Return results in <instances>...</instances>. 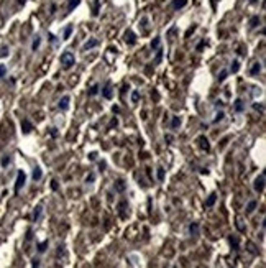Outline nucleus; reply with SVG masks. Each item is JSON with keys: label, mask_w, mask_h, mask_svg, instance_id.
I'll return each instance as SVG.
<instances>
[{"label": "nucleus", "mask_w": 266, "mask_h": 268, "mask_svg": "<svg viewBox=\"0 0 266 268\" xmlns=\"http://www.w3.org/2000/svg\"><path fill=\"white\" fill-rule=\"evenodd\" d=\"M59 63L63 64V69L68 71L76 64V58H74V54H72L71 51H64V53L59 56Z\"/></svg>", "instance_id": "nucleus-1"}, {"label": "nucleus", "mask_w": 266, "mask_h": 268, "mask_svg": "<svg viewBox=\"0 0 266 268\" xmlns=\"http://www.w3.org/2000/svg\"><path fill=\"white\" fill-rule=\"evenodd\" d=\"M25 181H26V174L25 171H18V176H17V181H15V193H18V191L21 189V187L25 186Z\"/></svg>", "instance_id": "nucleus-2"}, {"label": "nucleus", "mask_w": 266, "mask_h": 268, "mask_svg": "<svg viewBox=\"0 0 266 268\" xmlns=\"http://www.w3.org/2000/svg\"><path fill=\"white\" fill-rule=\"evenodd\" d=\"M253 187H255V191H256L258 194H261L263 191H265V173H261V174H259V176L255 179Z\"/></svg>", "instance_id": "nucleus-3"}, {"label": "nucleus", "mask_w": 266, "mask_h": 268, "mask_svg": "<svg viewBox=\"0 0 266 268\" xmlns=\"http://www.w3.org/2000/svg\"><path fill=\"white\" fill-rule=\"evenodd\" d=\"M102 97L107 100H110L112 97H114V91H112V81H107L105 86H103L102 89Z\"/></svg>", "instance_id": "nucleus-4"}, {"label": "nucleus", "mask_w": 266, "mask_h": 268, "mask_svg": "<svg viewBox=\"0 0 266 268\" xmlns=\"http://www.w3.org/2000/svg\"><path fill=\"white\" fill-rule=\"evenodd\" d=\"M123 41L127 43V45L133 46L136 43V35L133 33V30H127V31L123 33Z\"/></svg>", "instance_id": "nucleus-5"}, {"label": "nucleus", "mask_w": 266, "mask_h": 268, "mask_svg": "<svg viewBox=\"0 0 266 268\" xmlns=\"http://www.w3.org/2000/svg\"><path fill=\"white\" fill-rule=\"evenodd\" d=\"M95 46H99V40H97V38H90V40H87V41L82 45V51H89V50H92V48H95Z\"/></svg>", "instance_id": "nucleus-6"}, {"label": "nucleus", "mask_w": 266, "mask_h": 268, "mask_svg": "<svg viewBox=\"0 0 266 268\" xmlns=\"http://www.w3.org/2000/svg\"><path fill=\"white\" fill-rule=\"evenodd\" d=\"M197 141H199V146H200L204 152H210V143H209L206 135H200V137L197 138Z\"/></svg>", "instance_id": "nucleus-7"}, {"label": "nucleus", "mask_w": 266, "mask_h": 268, "mask_svg": "<svg viewBox=\"0 0 266 268\" xmlns=\"http://www.w3.org/2000/svg\"><path fill=\"white\" fill-rule=\"evenodd\" d=\"M69 102H71V97H69V95H64L63 99L59 100V104H58V107H59L61 110H68L69 109Z\"/></svg>", "instance_id": "nucleus-8"}, {"label": "nucleus", "mask_w": 266, "mask_h": 268, "mask_svg": "<svg viewBox=\"0 0 266 268\" xmlns=\"http://www.w3.org/2000/svg\"><path fill=\"white\" fill-rule=\"evenodd\" d=\"M114 189L117 191V193H125V189H127V183H125L123 179H117L114 184Z\"/></svg>", "instance_id": "nucleus-9"}, {"label": "nucleus", "mask_w": 266, "mask_h": 268, "mask_svg": "<svg viewBox=\"0 0 266 268\" xmlns=\"http://www.w3.org/2000/svg\"><path fill=\"white\" fill-rule=\"evenodd\" d=\"M21 130H23V133H30V132L33 130V125H31V122H30L28 119L21 120Z\"/></svg>", "instance_id": "nucleus-10"}, {"label": "nucleus", "mask_w": 266, "mask_h": 268, "mask_svg": "<svg viewBox=\"0 0 266 268\" xmlns=\"http://www.w3.org/2000/svg\"><path fill=\"white\" fill-rule=\"evenodd\" d=\"M186 5H187V0H173V2H171V7H173L174 10H181Z\"/></svg>", "instance_id": "nucleus-11"}, {"label": "nucleus", "mask_w": 266, "mask_h": 268, "mask_svg": "<svg viewBox=\"0 0 266 268\" xmlns=\"http://www.w3.org/2000/svg\"><path fill=\"white\" fill-rule=\"evenodd\" d=\"M259 23H261V18L258 17V15H253L251 18H250L248 25H250V30H255L256 26H259Z\"/></svg>", "instance_id": "nucleus-12"}, {"label": "nucleus", "mask_w": 266, "mask_h": 268, "mask_svg": "<svg viewBox=\"0 0 266 268\" xmlns=\"http://www.w3.org/2000/svg\"><path fill=\"white\" fill-rule=\"evenodd\" d=\"M233 109H235V112H238V113L245 112V104H243V100H241V99L235 100V102H233Z\"/></svg>", "instance_id": "nucleus-13"}, {"label": "nucleus", "mask_w": 266, "mask_h": 268, "mask_svg": "<svg viewBox=\"0 0 266 268\" xmlns=\"http://www.w3.org/2000/svg\"><path fill=\"white\" fill-rule=\"evenodd\" d=\"M41 214H43V206L38 204L35 207V211H33V222H38L39 217H41Z\"/></svg>", "instance_id": "nucleus-14"}, {"label": "nucleus", "mask_w": 266, "mask_h": 268, "mask_svg": "<svg viewBox=\"0 0 266 268\" xmlns=\"http://www.w3.org/2000/svg\"><path fill=\"white\" fill-rule=\"evenodd\" d=\"M261 63H258V61H256V63H253V66H251V69H250V74L251 76H256V74H259V72H261Z\"/></svg>", "instance_id": "nucleus-15"}, {"label": "nucleus", "mask_w": 266, "mask_h": 268, "mask_svg": "<svg viewBox=\"0 0 266 268\" xmlns=\"http://www.w3.org/2000/svg\"><path fill=\"white\" fill-rule=\"evenodd\" d=\"M215 201H217V194L215 193H212V194H209V198L206 199V207H212L214 204H215Z\"/></svg>", "instance_id": "nucleus-16"}, {"label": "nucleus", "mask_w": 266, "mask_h": 268, "mask_svg": "<svg viewBox=\"0 0 266 268\" xmlns=\"http://www.w3.org/2000/svg\"><path fill=\"white\" fill-rule=\"evenodd\" d=\"M238 71H240V61L233 59V61H232V66H230V72H232V74H237Z\"/></svg>", "instance_id": "nucleus-17"}, {"label": "nucleus", "mask_w": 266, "mask_h": 268, "mask_svg": "<svg viewBox=\"0 0 266 268\" xmlns=\"http://www.w3.org/2000/svg\"><path fill=\"white\" fill-rule=\"evenodd\" d=\"M256 207H258V201H250L246 206V214H253Z\"/></svg>", "instance_id": "nucleus-18"}, {"label": "nucleus", "mask_w": 266, "mask_h": 268, "mask_svg": "<svg viewBox=\"0 0 266 268\" xmlns=\"http://www.w3.org/2000/svg\"><path fill=\"white\" fill-rule=\"evenodd\" d=\"M189 234H191V235H199V224L197 222H192L191 226H189Z\"/></svg>", "instance_id": "nucleus-19"}, {"label": "nucleus", "mask_w": 266, "mask_h": 268, "mask_svg": "<svg viewBox=\"0 0 266 268\" xmlns=\"http://www.w3.org/2000/svg\"><path fill=\"white\" fill-rule=\"evenodd\" d=\"M41 176H43V173H41V168H38V166H36V168L33 169V174H31L33 181H39V179H41Z\"/></svg>", "instance_id": "nucleus-20"}, {"label": "nucleus", "mask_w": 266, "mask_h": 268, "mask_svg": "<svg viewBox=\"0 0 266 268\" xmlns=\"http://www.w3.org/2000/svg\"><path fill=\"white\" fill-rule=\"evenodd\" d=\"M99 89H100L99 84H94L92 87L87 91V95H89V97H94V95H97V94H99Z\"/></svg>", "instance_id": "nucleus-21"}, {"label": "nucleus", "mask_w": 266, "mask_h": 268, "mask_svg": "<svg viewBox=\"0 0 266 268\" xmlns=\"http://www.w3.org/2000/svg\"><path fill=\"white\" fill-rule=\"evenodd\" d=\"M79 4H81V0H68V13L74 10Z\"/></svg>", "instance_id": "nucleus-22"}, {"label": "nucleus", "mask_w": 266, "mask_h": 268, "mask_svg": "<svg viewBox=\"0 0 266 268\" xmlns=\"http://www.w3.org/2000/svg\"><path fill=\"white\" fill-rule=\"evenodd\" d=\"M228 240H230L232 247H233V250H238V247H240V243H238V239L237 235H228Z\"/></svg>", "instance_id": "nucleus-23"}, {"label": "nucleus", "mask_w": 266, "mask_h": 268, "mask_svg": "<svg viewBox=\"0 0 266 268\" xmlns=\"http://www.w3.org/2000/svg\"><path fill=\"white\" fill-rule=\"evenodd\" d=\"M48 245H50V242H48V240H43V242H39V243H38V252H39V253H44V252H46V248H48Z\"/></svg>", "instance_id": "nucleus-24"}, {"label": "nucleus", "mask_w": 266, "mask_h": 268, "mask_svg": "<svg viewBox=\"0 0 266 268\" xmlns=\"http://www.w3.org/2000/svg\"><path fill=\"white\" fill-rule=\"evenodd\" d=\"M179 127H181V119L174 115L173 119H171V128H179Z\"/></svg>", "instance_id": "nucleus-25"}, {"label": "nucleus", "mask_w": 266, "mask_h": 268, "mask_svg": "<svg viewBox=\"0 0 266 268\" xmlns=\"http://www.w3.org/2000/svg\"><path fill=\"white\" fill-rule=\"evenodd\" d=\"M39 45H41V38H39V36H35V40H33V43H31V51H38Z\"/></svg>", "instance_id": "nucleus-26"}, {"label": "nucleus", "mask_w": 266, "mask_h": 268, "mask_svg": "<svg viewBox=\"0 0 266 268\" xmlns=\"http://www.w3.org/2000/svg\"><path fill=\"white\" fill-rule=\"evenodd\" d=\"M72 30H74V26L72 25H68L66 28H64V35H63V40H69V36H71Z\"/></svg>", "instance_id": "nucleus-27"}, {"label": "nucleus", "mask_w": 266, "mask_h": 268, "mask_svg": "<svg viewBox=\"0 0 266 268\" xmlns=\"http://www.w3.org/2000/svg\"><path fill=\"white\" fill-rule=\"evenodd\" d=\"M227 76H228V71H227V69H222V71L219 72V76H217V81H219V82H224L225 79H227Z\"/></svg>", "instance_id": "nucleus-28"}, {"label": "nucleus", "mask_w": 266, "mask_h": 268, "mask_svg": "<svg viewBox=\"0 0 266 268\" xmlns=\"http://www.w3.org/2000/svg\"><path fill=\"white\" fill-rule=\"evenodd\" d=\"M224 117H225V112H224V110H219V112L215 113V119H214V124H219V122H222V120H224Z\"/></svg>", "instance_id": "nucleus-29"}, {"label": "nucleus", "mask_w": 266, "mask_h": 268, "mask_svg": "<svg viewBox=\"0 0 266 268\" xmlns=\"http://www.w3.org/2000/svg\"><path fill=\"white\" fill-rule=\"evenodd\" d=\"M125 206H127V201H122L120 204H118V212H120V217H122V219L127 217V214L123 212V211H125Z\"/></svg>", "instance_id": "nucleus-30"}, {"label": "nucleus", "mask_w": 266, "mask_h": 268, "mask_svg": "<svg viewBox=\"0 0 266 268\" xmlns=\"http://www.w3.org/2000/svg\"><path fill=\"white\" fill-rule=\"evenodd\" d=\"M160 45H161V38H160V36L153 38V41H151V50H154V51H156L158 48H160Z\"/></svg>", "instance_id": "nucleus-31"}, {"label": "nucleus", "mask_w": 266, "mask_h": 268, "mask_svg": "<svg viewBox=\"0 0 266 268\" xmlns=\"http://www.w3.org/2000/svg\"><path fill=\"white\" fill-rule=\"evenodd\" d=\"M158 53H156V58H154V64H160L161 63V59H163V50L161 48H158Z\"/></svg>", "instance_id": "nucleus-32"}, {"label": "nucleus", "mask_w": 266, "mask_h": 268, "mask_svg": "<svg viewBox=\"0 0 266 268\" xmlns=\"http://www.w3.org/2000/svg\"><path fill=\"white\" fill-rule=\"evenodd\" d=\"M140 100V92L138 91H131V102L136 104Z\"/></svg>", "instance_id": "nucleus-33"}, {"label": "nucleus", "mask_w": 266, "mask_h": 268, "mask_svg": "<svg viewBox=\"0 0 266 268\" xmlns=\"http://www.w3.org/2000/svg\"><path fill=\"white\" fill-rule=\"evenodd\" d=\"M99 5H100V0H95V4H94V12H92L94 17H97V15H99Z\"/></svg>", "instance_id": "nucleus-34"}, {"label": "nucleus", "mask_w": 266, "mask_h": 268, "mask_svg": "<svg viewBox=\"0 0 266 268\" xmlns=\"http://www.w3.org/2000/svg\"><path fill=\"white\" fill-rule=\"evenodd\" d=\"M158 179H160V181L164 179V168H161V166L158 168Z\"/></svg>", "instance_id": "nucleus-35"}, {"label": "nucleus", "mask_w": 266, "mask_h": 268, "mask_svg": "<svg viewBox=\"0 0 266 268\" xmlns=\"http://www.w3.org/2000/svg\"><path fill=\"white\" fill-rule=\"evenodd\" d=\"M253 109H255V110H259V112H265V107H263V104H258V102L253 104Z\"/></svg>", "instance_id": "nucleus-36"}, {"label": "nucleus", "mask_w": 266, "mask_h": 268, "mask_svg": "<svg viewBox=\"0 0 266 268\" xmlns=\"http://www.w3.org/2000/svg\"><path fill=\"white\" fill-rule=\"evenodd\" d=\"M117 125H118V119H117V117H114L112 122H110V125H109V128H114V127H117Z\"/></svg>", "instance_id": "nucleus-37"}, {"label": "nucleus", "mask_w": 266, "mask_h": 268, "mask_svg": "<svg viewBox=\"0 0 266 268\" xmlns=\"http://www.w3.org/2000/svg\"><path fill=\"white\" fill-rule=\"evenodd\" d=\"M51 189H53V191H58V189H59V184H58L56 179L51 181Z\"/></svg>", "instance_id": "nucleus-38"}, {"label": "nucleus", "mask_w": 266, "mask_h": 268, "mask_svg": "<svg viewBox=\"0 0 266 268\" xmlns=\"http://www.w3.org/2000/svg\"><path fill=\"white\" fill-rule=\"evenodd\" d=\"M0 163H2V166H7L8 163H10V156H8V155H7V156H4V158H2V161H0Z\"/></svg>", "instance_id": "nucleus-39"}, {"label": "nucleus", "mask_w": 266, "mask_h": 268, "mask_svg": "<svg viewBox=\"0 0 266 268\" xmlns=\"http://www.w3.org/2000/svg\"><path fill=\"white\" fill-rule=\"evenodd\" d=\"M5 74H7V67L4 64H0V78H4Z\"/></svg>", "instance_id": "nucleus-40"}, {"label": "nucleus", "mask_w": 266, "mask_h": 268, "mask_svg": "<svg viewBox=\"0 0 266 268\" xmlns=\"http://www.w3.org/2000/svg\"><path fill=\"white\" fill-rule=\"evenodd\" d=\"M94 179H95V176H94V174L90 173L87 178H85V183H94Z\"/></svg>", "instance_id": "nucleus-41"}, {"label": "nucleus", "mask_w": 266, "mask_h": 268, "mask_svg": "<svg viewBox=\"0 0 266 268\" xmlns=\"http://www.w3.org/2000/svg\"><path fill=\"white\" fill-rule=\"evenodd\" d=\"M151 97H153L154 100H160V94H158L156 91H153V92H151Z\"/></svg>", "instance_id": "nucleus-42"}, {"label": "nucleus", "mask_w": 266, "mask_h": 268, "mask_svg": "<svg viewBox=\"0 0 266 268\" xmlns=\"http://www.w3.org/2000/svg\"><path fill=\"white\" fill-rule=\"evenodd\" d=\"M8 54V48L5 46V48H2V53H0V56H7Z\"/></svg>", "instance_id": "nucleus-43"}, {"label": "nucleus", "mask_w": 266, "mask_h": 268, "mask_svg": "<svg viewBox=\"0 0 266 268\" xmlns=\"http://www.w3.org/2000/svg\"><path fill=\"white\" fill-rule=\"evenodd\" d=\"M95 158H97V153H95V152H92L90 155H89V160H90V161H94Z\"/></svg>", "instance_id": "nucleus-44"}, {"label": "nucleus", "mask_w": 266, "mask_h": 268, "mask_svg": "<svg viewBox=\"0 0 266 268\" xmlns=\"http://www.w3.org/2000/svg\"><path fill=\"white\" fill-rule=\"evenodd\" d=\"M31 265H33V267H39V260H38V258H33Z\"/></svg>", "instance_id": "nucleus-45"}, {"label": "nucleus", "mask_w": 266, "mask_h": 268, "mask_svg": "<svg viewBox=\"0 0 266 268\" xmlns=\"http://www.w3.org/2000/svg\"><path fill=\"white\" fill-rule=\"evenodd\" d=\"M204 45H206V41L202 40V41H200V43L197 45V51H200V50H202V48H204Z\"/></svg>", "instance_id": "nucleus-46"}, {"label": "nucleus", "mask_w": 266, "mask_h": 268, "mask_svg": "<svg viewBox=\"0 0 266 268\" xmlns=\"http://www.w3.org/2000/svg\"><path fill=\"white\" fill-rule=\"evenodd\" d=\"M50 133H51V137H56V135H58L56 128H50Z\"/></svg>", "instance_id": "nucleus-47"}, {"label": "nucleus", "mask_w": 266, "mask_h": 268, "mask_svg": "<svg viewBox=\"0 0 266 268\" xmlns=\"http://www.w3.org/2000/svg\"><path fill=\"white\" fill-rule=\"evenodd\" d=\"M164 140H166L168 143H171V141H173V137H171V135H166V137H164Z\"/></svg>", "instance_id": "nucleus-48"}, {"label": "nucleus", "mask_w": 266, "mask_h": 268, "mask_svg": "<svg viewBox=\"0 0 266 268\" xmlns=\"http://www.w3.org/2000/svg\"><path fill=\"white\" fill-rule=\"evenodd\" d=\"M31 230H28V232H26V240H31Z\"/></svg>", "instance_id": "nucleus-49"}, {"label": "nucleus", "mask_w": 266, "mask_h": 268, "mask_svg": "<svg viewBox=\"0 0 266 268\" xmlns=\"http://www.w3.org/2000/svg\"><path fill=\"white\" fill-rule=\"evenodd\" d=\"M222 105H224V102H222V100H217V102H215V107H222Z\"/></svg>", "instance_id": "nucleus-50"}, {"label": "nucleus", "mask_w": 266, "mask_h": 268, "mask_svg": "<svg viewBox=\"0 0 266 268\" xmlns=\"http://www.w3.org/2000/svg\"><path fill=\"white\" fill-rule=\"evenodd\" d=\"M200 173H202V174H207V173H209V169H207V168H202V169H200Z\"/></svg>", "instance_id": "nucleus-51"}, {"label": "nucleus", "mask_w": 266, "mask_h": 268, "mask_svg": "<svg viewBox=\"0 0 266 268\" xmlns=\"http://www.w3.org/2000/svg\"><path fill=\"white\" fill-rule=\"evenodd\" d=\"M54 12H56V5L53 4V5H51V13H54Z\"/></svg>", "instance_id": "nucleus-52"}, {"label": "nucleus", "mask_w": 266, "mask_h": 268, "mask_svg": "<svg viewBox=\"0 0 266 268\" xmlns=\"http://www.w3.org/2000/svg\"><path fill=\"white\" fill-rule=\"evenodd\" d=\"M50 40H51V41H56V36H54V35H51V33H50Z\"/></svg>", "instance_id": "nucleus-53"}, {"label": "nucleus", "mask_w": 266, "mask_h": 268, "mask_svg": "<svg viewBox=\"0 0 266 268\" xmlns=\"http://www.w3.org/2000/svg\"><path fill=\"white\" fill-rule=\"evenodd\" d=\"M112 110H114V112H115V113H117V112H118V110H120V109H118V107H117V105H114V107H112Z\"/></svg>", "instance_id": "nucleus-54"}, {"label": "nucleus", "mask_w": 266, "mask_h": 268, "mask_svg": "<svg viewBox=\"0 0 266 268\" xmlns=\"http://www.w3.org/2000/svg\"><path fill=\"white\" fill-rule=\"evenodd\" d=\"M258 2H259V0H250V4H251V5H256Z\"/></svg>", "instance_id": "nucleus-55"}, {"label": "nucleus", "mask_w": 266, "mask_h": 268, "mask_svg": "<svg viewBox=\"0 0 266 268\" xmlns=\"http://www.w3.org/2000/svg\"><path fill=\"white\" fill-rule=\"evenodd\" d=\"M25 2H26V0H20V2H18V4H20V5H23V4H25Z\"/></svg>", "instance_id": "nucleus-56"}]
</instances>
